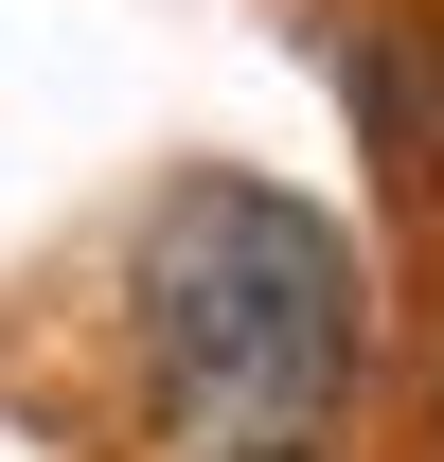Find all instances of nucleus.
<instances>
[{
  "instance_id": "obj_1",
  "label": "nucleus",
  "mask_w": 444,
  "mask_h": 462,
  "mask_svg": "<svg viewBox=\"0 0 444 462\" xmlns=\"http://www.w3.org/2000/svg\"><path fill=\"white\" fill-rule=\"evenodd\" d=\"M125 356L161 462H320L356 392V231L267 178H178L125 249Z\"/></svg>"
}]
</instances>
